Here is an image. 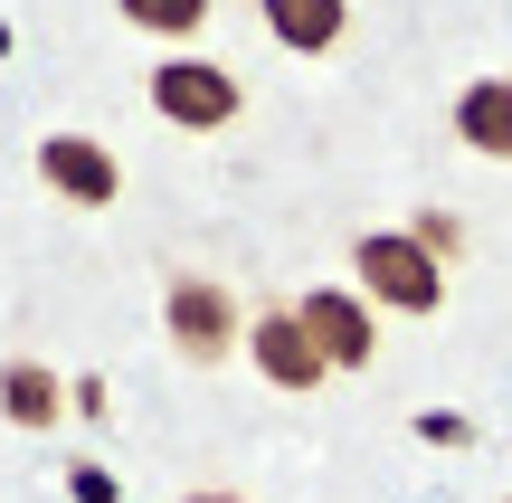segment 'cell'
Masks as SVG:
<instances>
[{
  "mask_svg": "<svg viewBox=\"0 0 512 503\" xmlns=\"http://www.w3.org/2000/svg\"><path fill=\"white\" fill-rule=\"evenodd\" d=\"M67 485H76V503H114V475H105V466H76Z\"/></svg>",
  "mask_w": 512,
  "mask_h": 503,
  "instance_id": "4fadbf2b",
  "label": "cell"
},
{
  "mask_svg": "<svg viewBox=\"0 0 512 503\" xmlns=\"http://www.w3.org/2000/svg\"><path fill=\"white\" fill-rule=\"evenodd\" d=\"M418 437H427V447H475V428H465L456 409H427V418H418Z\"/></svg>",
  "mask_w": 512,
  "mask_h": 503,
  "instance_id": "7c38bea8",
  "label": "cell"
},
{
  "mask_svg": "<svg viewBox=\"0 0 512 503\" xmlns=\"http://www.w3.org/2000/svg\"><path fill=\"white\" fill-rule=\"evenodd\" d=\"M76 399H67V380L48 371V361H0V418L10 428H57Z\"/></svg>",
  "mask_w": 512,
  "mask_h": 503,
  "instance_id": "9c48e42d",
  "label": "cell"
},
{
  "mask_svg": "<svg viewBox=\"0 0 512 503\" xmlns=\"http://www.w3.org/2000/svg\"><path fill=\"white\" fill-rule=\"evenodd\" d=\"M181 503H247V494H219V485H200V494H181Z\"/></svg>",
  "mask_w": 512,
  "mask_h": 503,
  "instance_id": "5bb4252c",
  "label": "cell"
},
{
  "mask_svg": "<svg viewBox=\"0 0 512 503\" xmlns=\"http://www.w3.org/2000/svg\"><path fill=\"white\" fill-rule=\"evenodd\" d=\"M456 143L484 162H512V76H475L456 95Z\"/></svg>",
  "mask_w": 512,
  "mask_h": 503,
  "instance_id": "ba28073f",
  "label": "cell"
},
{
  "mask_svg": "<svg viewBox=\"0 0 512 503\" xmlns=\"http://www.w3.org/2000/svg\"><path fill=\"white\" fill-rule=\"evenodd\" d=\"M304 333L332 371H370V352H380V314L361 295H342V285H313L304 295Z\"/></svg>",
  "mask_w": 512,
  "mask_h": 503,
  "instance_id": "8992f818",
  "label": "cell"
},
{
  "mask_svg": "<svg viewBox=\"0 0 512 503\" xmlns=\"http://www.w3.org/2000/svg\"><path fill=\"white\" fill-rule=\"evenodd\" d=\"M351 295H361L370 314L427 323V314H446V266L427 257L408 228H361V238H351Z\"/></svg>",
  "mask_w": 512,
  "mask_h": 503,
  "instance_id": "6da1fadb",
  "label": "cell"
},
{
  "mask_svg": "<svg viewBox=\"0 0 512 503\" xmlns=\"http://www.w3.org/2000/svg\"><path fill=\"white\" fill-rule=\"evenodd\" d=\"M162 333H171V352H181L190 371H219V361L247 342V314H238V295H228L219 276L181 266V276L162 285Z\"/></svg>",
  "mask_w": 512,
  "mask_h": 503,
  "instance_id": "7a4b0ae2",
  "label": "cell"
},
{
  "mask_svg": "<svg viewBox=\"0 0 512 503\" xmlns=\"http://www.w3.org/2000/svg\"><path fill=\"white\" fill-rule=\"evenodd\" d=\"M152 114L181 133H228L247 114V86L228 67H209V57H162L152 67Z\"/></svg>",
  "mask_w": 512,
  "mask_h": 503,
  "instance_id": "3957f363",
  "label": "cell"
},
{
  "mask_svg": "<svg viewBox=\"0 0 512 503\" xmlns=\"http://www.w3.org/2000/svg\"><path fill=\"white\" fill-rule=\"evenodd\" d=\"M247 361H256L266 390H294V399H313L332 380V361L313 352V333H304V304H256L247 314Z\"/></svg>",
  "mask_w": 512,
  "mask_h": 503,
  "instance_id": "277c9868",
  "label": "cell"
},
{
  "mask_svg": "<svg viewBox=\"0 0 512 503\" xmlns=\"http://www.w3.org/2000/svg\"><path fill=\"white\" fill-rule=\"evenodd\" d=\"M143 38H200L209 29V0H114Z\"/></svg>",
  "mask_w": 512,
  "mask_h": 503,
  "instance_id": "30bf717a",
  "label": "cell"
},
{
  "mask_svg": "<svg viewBox=\"0 0 512 503\" xmlns=\"http://www.w3.org/2000/svg\"><path fill=\"white\" fill-rule=\"evenodd\" d=\"M408 238H418V247H427V257H437V266H446V257H456V247H465V228H456V219H446V209H418V228H408Z\"/></svg>",
  "mask_w": 512,
  "mask_h": 503,
  "instance_id": "8fae6325",
  "label": "cell"
},
{
  "mask_svg": "<svg viewBox=\"0 0 512 503\" xmlns=\"http://www.w3.org/2000/svg\"><path fill=\"white\" fill-rule=\"evenodd\" d=\"M266 10V38L294 57H332L351 38V0H256Z\"/></svg>",
  "mask_w": 512,
  "mask_h": 503,
  "instance_id": "52a82bcc",
  "label": "cell"
},
{
  "mask_svg": "<svg viewBox=\"0 0 512 503\" xmlns=\"http://www.w3.org/2000/svg\"><path fill=\"white\" fill-rule=\"evenodd\" d=\"M38 181H48L57 200H76V209H114L124 200V162H114L95 133H48V143H38Z\"/></svg>",
  "mask_w": 512,
  "mask_h": 503,
  "instance_id": "5b68a950",
  "label": "cell"
}]
</instances>
